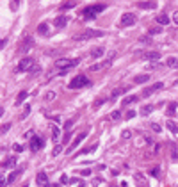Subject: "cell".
I'll return each mask as SVG.
<instances>
[{
    "label": "cell",
    "mask_w": 178,
    "mask_h": 187,
    "mask_svg": "<svg viewBox=\"0 0 178 187\" xmlns=\"http://www.w3.org/2000/svg\"><path fill=\"white\" fill-rule=\"evenodd\" d=\"M80 62V59H70V57H61V59H57L55 61V68L57 70H71V68H75L77 64Z\"/></svg>",
    "instance_id": "6da1fadb"
},
{
    "label": "cell",
    "mask_w": 178,
    "mask_h": 187,
    "mask_svg": "<svg viewBox=\"0 0 178 187\" xmlns=\"http://www.w3.org/2000/svg\"><path fill=\"white\" fill-rule=\"evenodd\" d=\"M164 87V84L162 82H155V84H152V86H148V87H144V91L141 93L144 98H148V96H152L153 93H157V91H160Z\"/></svg>",
    "instance_id": "8992f818"
},
{
    "label": "cell",
    "mask_w": 178,
    "mask_h": 187,
    "mask_svg": "<svg viewBox=\"0 0 178 187\" xmlns=\"http://www.w3.org/2000/svg\"><path fill=\"white\" fill-rule=\"evenodd\" d=\"M46 187H59L57 184H50V186H46Z\"/></svg>",
    "instance_id": "681fc988"
},
{
    "label": "cell",
    "mask_w": 178,
    "mask_h": 187,
    "mask_svg": "<svg viewBox=\"0 0 178 187\" xmlns=\"http://www.w3.org/2000/svg\"><path fill=\"white\" fill-rule=\"evenodd\" d=\"M73 127V120H70V121H66V125H64V130L66 132H70V128Z\"/></svg>",
    "instance_id": "d590c367"
},
{
    "label": "cell",
    "mask_w": 178,
    "mask_h": 187,
    "mask_svg": "<svg viewBox=\"0 0 178 187\" xmlns=\"http://www.w3.org/2000/svg\"><path fill=\"white\" fill-rule=\"evenodd\" d=\"M166 66H169V68H175V70H178V59H177V57H169V59L166 61Z\"/></svg>",
    "instance_id": "cb8c5ba5"
},
{
    "label": "cell",
    "mask_w": 178,
    "mask_h": 187,
    "mask_svg": "<svg viewBox=\"0 0 178 187\" xmlns=\"http://www.w3.org/2000/svg\"><path fill=\"white\" fill-rule=\"evenodd\" d=\"M150 80V75L148 73H144V75H137V77H134V82L136 84H146Z\"/></svg>",
    "instance_id": "d6986e66"
},
{
    "label": "cell",
    "mask_w": 178,
    "mask_h": 187,
    "mask_svg": "<svg viewBox=\"0 0 178 187\" xmlns=\"http://www.w3.org/2000/svg\"><path fill=\"white\" fill-rule=\"evenodd\" d=\"M139 100V96H136V95H130V96H127V98H123V107H127V105H130V103H136Z\"/></svg>",
    "instance_id": "ffe728a7"
},
{
    "label": "cell",
    "mask_w": 178,
    "mask_h": 187,
    "mask_svg": "<svg viewBox=\"0 0 178 187\" xmlns=\"http://www.w3.org/2000/svg\"><path fill=\"white\" fill-rule=\"evenodd\" d=\"M32 46H34V39H32V37H25V41H23L21 46H20V54H27Z\"/></svg>",
    "instance_id": "9c48e42d"
},
{
    "label": "cell",
    "mask_w": 178,
    "mask_h": 187,
    "mask_svg": "<svg viewBox=\"0 0 178 187\" xmlns=\"http://www.w3.org/2000/svg\"><path fill=\"white\" fill-rule=\"evenodd\" d=\"M32 64H34V61H32L30 57H23V59L20 61V64H18L16 71H18V73H20V71H29V70L32 68Z\"/></svg>",
    "instance_id": "52a82bcc"
},
{
    "label": "cell",
    "mask_w": 178,
    "mask_h": 187,
    "mask_svg": "<svg viewBox=\"0 0 178 187\" xmlns=\"http://www.w3.org/2000/svg\"><path fill=\"white\" fill-rule=\"evenodd\" d=\"M45 146V141L41 139V137H32L30 139V152H37V150H41Z\"/></svg>",
    "instance_id": "ba28073f"
},
{
    "label": "cell",
    "mask_w": 178,
    "mask_h": 187,
    "mask_svg": "<svg viewBox=\"0 0 178 187\" xmlns=\"http://www.w3.org/2000/svg\"><path fill=\"white\" fill-rule=\"evenodd\" d=\"M36 182H37V186H50L48 184V177H46V173H37V177H36Z\"/></svg>",
    "instance_id": "9a60e30c"
},
{
    "label": "cell",
    "mask_w": 178,
    "mask_h": 187,
    "mask_svg": "<svg viewBox=\"0 0 178 187\" xmlns=\"http://www.w3.org/2000/svg\"><path fill=\"white\" fill-rule=\"evenodd\" d=\"M157 23H160V25H168V23H169V16H168L166 12L159 14V16H157Z\"/></svg>",
    "instance_id": "44dd1931"
},
{
    "label": "cell",
    "mask_w": 178,
    "mask_h": 187,
    "mask_svg": "<svg viewBox=\"0 0 178 187\" xmlns=\"http://www.w3.org/2000/svg\"><path fill=\"white\" fill-rule=\"evenodd\" d=\"M23 187H27V186H23Z\"/></svg>",
    "instance_id": "816d5d0a"
},
{
    "label": "cell",
    "mask_w": 178,
    "mask_h": 187,
    "mask_svg": "<svg viewBox=\"0 0 178 187\" xmlns=\"http://www.w3.org/2000/svg\"><path fill=\"white\" fill-rule=\"evenodd\" d=\"M29 112H30V105H25V111H23V114H21V120H25V118L29 116Z\"/></svg>",
    "instance_id": "d6a6232c"
},
{
    "label": "cell",
    "mask_w": 178,
    "mask_h": 187,
    "mask_svg": "<svg viewBox=\"0 0 178 187\" xmlns=\"http://www.w3.org/2000/svg\"><path fill=\"white\" fill-rule=\"evenodd\" d=\"M9 128H11V125H9V123H7V125H4V128H2V132H7V130H9Z\"/></svg>",
    "instance_id": "7dc6e473"
},
{
    "label": "cell",
    "mask_w": 178,
    "mask_h": 187,
    "mask_svg": "<svg viewBox=\"0 0 178 187\" xmlns=\"http://www.w3.org/2000/svg\"><path fill=\"white\" fill-rule=\"evenodd\" d=\"M20 175V171H12L11 175H9V178H7V184H12L14 180H16V177Z\"/></svg>",
    "instance_id": "f546056e"
},
{
    "label": "cell",
    "mask_w": 178,
    "mask_h": 187,
    "mask_svg": "<svg viewBox=\"0 0 178 187\" xmlns=\"http://www.w3.org/2000/svg\"><path fill=\"white\" fill-rule=\"evenodd\" d=\"M137 7H139V9H146V11H150V9H155V7H157V2H155V0L139 2V4H137Z\"/></svg>",
    "instance_id": "8fae6325"
},
{
    "label": "cell",
    "mask_w": 178,
    "mask_h": 187,
    "mask_svg": "<svg viewBox=\"0 0 178 187\" xmlns=\"http://www.w3.org/2000/svg\"><path fill=\"white\" fill-rule=\"evenodd\" d=\"M80 173H82V175H91V171H89V169H82Z\"/></svg>",
    "instance_id": "c3c4849f"
},
{
    "label": "cell",
    "mask_w": 178,
    "mask_h": 187,
    "mask_svg": "<svg viewBox=\"0 0 178 187\" xmlns=\"http://www.w3.org/2000/svg\"><path fill=\"white\" fill-rule=\"evenodd\" d=\"M86 136H87L86 132H82V134H78V136H77V139H75V141L70 144V153H71V152H73V150H75V148H77V146H78L82 141H84V139H86Z\"/></svg>",
    "instance_id": "4fadbf2b"
},
{
    "label": "cell",
    "mask_w": 178,
    "mask_h": 187,
    "mask_svg": "<svg viewBox=\"0 0 178 187\" xmlns=\"http://www.w3.org/2000/svg\"><path fill=\"white\" fill-rule=\"evenodd\" d=\"M177 114V103L173 102V103H169V107H168V116H175Z\"/></svg>",
    "instance_id": "4316f807"
},
{
    "label": "cell",
    "mask_w": 178,
    "mask_h": 187,
    "mask_svg": "<svg viewBox=\"0 0 178 187\" xmlns=\"http://www.w3.org/2000/svg\"><path fill=\"white\" fill-rule=\"evenodd\" d=\"M139 41H141V43H146V45H152V43H153V41L150 39V37H144V36H143V37H141Z\"/></svg>",
    "instance_id": "8d00e7d4"
},
{
    "label": "cell",
    "mask_w": 178,
    "mask_h": 187,
    "mask_svg": "<svg viewBox=\"0 0 178 187\" xmlns=\"http://www.w3.org/2000/svg\"><path fill=\"white\" fill-rule=\"evenodd\" d=\"M103 54H105L103 46H94V48L91 50V57H94V59H96V57H102Z\"/></svg>",
    "instance_id": "ac0fdd59"
},
{
    "label": "cell",
    "mask_w": 178,
    "mask_h": 187,
    "mask_svg": "<svg viewBox=\"0 0 178 187\" xmlns=\"http://www.w3.org/2000/svg\"><path fill=\"white\" fill-rule=\"evenodd\" d=\"M136 21H137V16L134 12H125L119 20L121 27H132V25H136Z\"/></svg>",
    "instance_id": "5b68a950"
},
{
    "label": "cell",
    "mask_w": 178,
    "mask_h": 187,
    "mask_svg": "<svg viewBox=\"0 0 178 187\" xmlns=\"http://www.w3.org/2000/svg\"><path fill=\"white\" fill-rule=\"evenodd\" d=\"M168 128H169L173 134H178V125L175 123V121H169V123H168Z\"/></svg>",
    "instance_id": "f1b7e54d"
},
{
    "label": "cell",
    "mask_w": 178,
    "mask_h": 187,
    "mask_svg": "<svg viewBox=\"0 0 178 187\" xmlns=\"http://www.w3.org/2000/svg\"><path fill=\"white\" fill-rule=\"evenodd\" d=\"M75 5H77V2H75V0H70V2H64L59 9H61V11H68V9H73Z\"/></svg>",
    "instance_id": "7402d4cb"
},
{
    "label": "cell",
    "mask_w": 178,
    "mask_h": 187,
    "mask_svg": "<svg viewBox=\"0 0 178 187\" xmlns=\"http://www.w3.org/2000/svg\"><path fill=\"white\" fill-rule=\"evenodd\" d=\"M143 59L144 61H157V59H160V52H144Z\"/></svg>",
    "instance_id": "5bb4252c"
},
{
    "label": "cell",
    "mask_w": 178,
    "mask_h": 187,
    "mask_svg": "<svg viewBox=\"0 0 178 187\" xmlns=\"http://www.w3.org/2000/svg\"><path fill=\"white\" fill-rule=\"evenodd\" d=\"M150 175H152V177H155V178H157V177H159V175H160V169H159V168H153V169H152V171H150Z\"/></svg>",
    "instance_id": "836d02e7"
},
{
    "label": "cell",
    "mask_w": 178,
    "mask_h": 187,
    "mask_svg": "<svg viewBox=\"0 0 178 187\" xmlns=\"http://www.w3.org/2000/svg\"><path fill=\"white\" fill-rule=\"evenodd\" d=\"M86 86H91V82H89V78H87L86 75H77V77L68 84L70 89H82V87H86Z\"/></svg>",
    "instance_id": "277c9868"
},
{
    "label": "cell",
    "mask_w": 178,
    "mask_h": 187,
    "mask_svg": "<svg viewBox=\"0 0 178 187\" xmlns=\"http://www.w3.org/2000/svg\"><path fill=\"white\" fill-rule=\"evenodd\" d=\"M152 112H153V105H146V107L141 109V114H143V116H148V114H152Z\"/></svg>",
    "instance_id": "484cf974"
},
{
    "label": "cell",
    "mask_w": 178,
    "mask_h": 187,
    "mask_svg": "<svg viewBox=\"0 0 178 187\" xmlns=\"http://www.w3.org/2000/svg\"><path fill=\"white\" fill-rule=\"evenodd\" d=\"M27 96H29V93H27V91H21V93L18 95V98H16V105H20V103H23V102L27 100Z\"/></svg>",
    "instance_id": "d4e9b609"
},
{
    "label": "cell",
    "mask_w": 178,
    "mask_h": 187,
    "mask_svg": "<svg viewBox=\"0 0 178 187\" xmlns=\"http://www.w3.org/2000/svg\"><path fill=\"white\" fill-rule=\"evenodd\" d=\"M61 182H62V184H68L70 180H68V177H66V175H62V177H61Z\"/></svg>",
    "instance_id": "f6af8a7d"
},
{
    "label": "cell",
    "mask_w": 178,
    "mask_h": 187,
    "mask_svg": "<svg viewBox=\"0 0 178 187\" xmlns=\"http://www.w3.org/2000/svg\"><path fill=\"white\" fill-rule=\"evenodd\" d=\"M37 32H39V34H48V23H41V25L37 27Z\"/></svg>",
    "instance_id": "83f0119b"
},
{
    "label": "cell",
    "mask_w": 178,
    "mask_h": 187,
    "mask_svg": "<svg viewBox=\"0 0 178 187\" xmlns=\"http://www.w3.org/2000/svg\"><path fill=\"white\" fill-rule=\"evenodd\" d=\"M121 136H123L125 139H130V137H132V132H130V130H123V134H121Z\"/></svg>",
    "instance_id": "f35d334b"
},
{
    "label": "cell",
    "mask_w": 178,
    "mask_h": 187,
    "mask_svg": "<svg viewBox=\"0 0 178 187\" xmlns=\"http://www.w3.org/2000/svg\"><path fill=\"white\" fill-rule=\"evenodd\" d=\"M111 116H112V120H119V118H121V112H119V111H114Z\"/></svg>",
    "instance_id": "74e56055"
},
{
    "label": "cell",
    "mask_w": 178,
    "mask_h": 187,
    "mask_svg": "<svg viewBox=\"0 0 178 187\" xmlns=\"http://www.w3.org/2000/svg\"><path fill=\"white\" fill-rule=\"evenodd\" d=\"M112 64V59H107V61H103V62H96V64H93L89 70L91 71H100V70H103V68H107V66H111Z\"/></svg>",
    "instance_id": "30bf717a"
},
{
    "label": "cell",
    "mask_w": 178,
    "mask_h": 187,
    "mask_svg": "<svg viewBox=\"0 0 178 187\" xmlns=\"http://www.w3.org/2000/svg\"><path fill=\"white\" fill-rule=\"evenodd\" d=\"M16 166V157H9L5 162H4V168H7V169H11V168H14Z\"/></svg>",
    "instance_id": "603a6c76"
},
{
    "label": "cell",
    "mask_w": 178,
    "mask_h": 187,
    "mask_svg": "<svg viewBox=\"0 0 178 187\" xmlns=\"http://www.w3.org/2000/svg\"><path fill=\"white\" fill-rule=\"evenodd\" d=\"M127 91H128V87H125V86H123V87H118V89H114V91H112V95H111V100H116V98H119V96H121L123 93H127Z\"/></svg>",
    "instance_id": "2e32d148"
},
{
    "label": "cell",
    "mask_w": 178,
    "mask_h": 187,
    "mask_svg": "<svg viewBox=\"0 0 178 187\" xmlns=\"http://www.w3.org/2000/svg\"><path fill=\"white\" fill-rule=\"evenodd\" d=\"M12 150H14L16 153H20V152H21V144H14V146H12Z\"/></svg>",
    "instance_id": "b9f144b4"
},
{
    "label": "cell",
    "mask_w": 178,
    "mask_h": 187,
    "mask_svg": "<svg viewBox=\"0 0 178 187\" xmlns=\"http://www.w3.org/2000/svg\"><path fill=\"white\" fill-rule=\"evenodd\" d=\"M61 152H62V146L59 144V146H55V148H53V152H52V153H53V155H59Z\"/></svg>",
    "instance_id": "ab89813d"
},
{
    "label": "cell",
    "mask_w": 178,
    "mask_h": 187,
    "mask_svg": "<svg viewBox=\"0 0 178 187\" xmlns=\"http://www.w3.org/2000/svg\"><path fill=\"white\" fill-rule=\"evenodd\" d=\"M105 32L103 30H96V29H87V30H84V32H80L75 39L77 41H86V39H93V37H102Z\"/></svg>",
    "instance_id": "3957f363"
},
{
    "label": "cell",
    "mask_w": 178,
    "mask_h": 187,
    "mask_svg": "<svg viewBox=\"0 0 178 187\" xmlns=\"http://www.w3.org/2000/svg\"><path fill=\"white\" fill-rule=\"evenodd\" d=\"M46 100H48V102H52V100H55V93H53V91H50V93H46Z\"/></svg>",
    "instance_id": "e575fe53"
},
{
    "label": "cell",
    "mask_w": 178,
    "mask_h": 187,
    "mask_svg": "<svg viewBox=\"0 0 178 187\" xmlns=\"http://www.w3.org/2000/svg\"><path fill=\"white\" fill-rule=\"evenodd\" d=\"M160 32H162L160 27H152V29H150V34H160Z\"/></svg>",
    "instance_id": "1f68e13d"
},
{
    "label": "cell",
    "mask_w": 178,
    "mask_h": 187,
    "mask_svg": "<svg viewBox=\"0 0 178 187\" xmlns=\"http://www.w3.org/2000/svg\"><path fill=\"white\" fill-rule=\"evenodd\" d=\"M171 157H173V159H178V152H177V148H173V152H171Z\"/></svg>",
    "instance_id": "ee69618b"
},
{
    "label": "cell",
    "mask_w": 178,
    "mask_h": 187,
    "mask_svg": "<svg viewBox=\"0 0 178 187\" xmlns=\"http://www.w3.org/2000/svg\"><path fill=\"white\" fill-rule=\"evenodd\" d=\"M68 20H70L68 16H57V18L53 20V25H55L57 29H64L66 23H68Z\"/></svg>",
    "instance_id": "7c38bea8"
},
{
    "label": "cell",
    "mask_w": 178,
    "mask_h": 187,
    "mask_svg": "<svg viewBox=\"0 0 178 187\" xmlns=\"http://www.w3.org/2000/svg\"><path fill=\"white\" fill-rule=\"evenodd\" d=\"M107 9V5H103V4H96V5H89V7H86L84 9V16L87 18V20H94L100 12H103Z\"/></svg>",
    "instance_id": "7a4b0ae2"
},
{
    "label": "cell",
    "mask_w": 178,
    "mask_h": 187,
    "mask_svg": "<svg viewBox=\"0 0 178 187\" xmlns=\"http://www.w3.org/2000/svg\"><path fill=\"white\" fill-rule=\"evenodd\" d=\"M134 116H136V112H134V111H128V114H127V118L130 120V118H134Z\"/></svg>",
    "instance_id": "bcb514c9"
},
{
    "label": "cell",
    "mask_w": 178,
    "mask_h": 187,
    "mask_svg": "<svg viewBox=\"0 0 178 187\" xmlns=\"http://www.w3.org/2000/svg\"><path fill=\"white\" fill-rule=\"evenodd\" d=\"M152 128H153L155 132H159V134H160V130H162V128H160V125H157V123H152Z\"/></svg>",
    "instance_id": "60d3db41"
},
{
    "label": "cell",
    "mask_w": 178,
    "mask_h": 187,
    "mask_svg": "<svg viewBox=\"0 0 178 187\" xmlns=\"http://www.w3.org/2000/svg\"><path fill=\"white\" fill-rule=\"evenodd\" d=\"M52 136H53V141H57V139H59V128H57V127H53V128H52Z\"/></svg>",
    "instance_id": "4dcf8cb0"
},
{
    "label": "cell",
    "mask_w": 178,
    "mask_h": 187,
    "mask_svg": "<svg viewBox=\"0 0 178 187\" xmlns=\"http://www.w3.org/2000/svg\"><path fill=\"white\" fill-rule=\"evenodd\" d=\"M136 184H137V187H148L144 175H141V173H136Z\"/></svg>",
    "instance_id": "e0dca14e"
},
{
    "label": "cell",
    "mask_w": 178,
    "mask_h": 187,
    "mask_svg": "<svg viewBox=\"0 0 178 187\" xmlns=\"http://www.w3.org/2000/svg\"><path fill=\"white\" fill-rule=\"evenodd\" d=\"M173 23H177V25H178V11L173 12Z\"/></svg>",
    "instance_id": "7bdbcfd3"
},
{
    "label": "cell",
    "mask_w": 178,
    "mask_h": 187,
    "mask_svg": "<svg viewBox=\"0 0 178 187\" xmlns=\"http://www.w3.org/2000/svg\"><path fill=\"white\" fill-rule=\"evenodd\" d=\"M175 86H178V80H177V82H175Z\"/></svg>",
    "instance_id": "f907efd6"
}]
</instances>
